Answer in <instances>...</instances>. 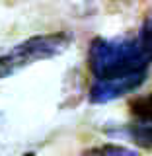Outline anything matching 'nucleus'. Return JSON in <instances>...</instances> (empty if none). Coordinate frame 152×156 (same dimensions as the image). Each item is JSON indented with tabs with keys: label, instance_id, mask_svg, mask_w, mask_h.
Segmentation results:
<instances>
[{
	"label": "nucleus",
	"instance_id": "1",
	"mask_svg": "<svg viewBox=\"0 0 152 156\" xmlns=\"http://www.w3.org/2000/svg\"><path fill=\"white\" fill-rule=\"evenodd\" d=\"M148 57L143 53L136 39L96 37L88 49V68L94 82L148 74Z\"/></svg>",
	"mask_w": 152,
	"mask_h": 156
},
{
	"label": "nucleus",
	"instance_id": "5",
	"mask_svg": "<svg viewBox=\"0 0 152 156\" xmlns=\"http://www.w3.org/2000/svg\"><path fill=\"white\" fill-rule=\"evenodd\" d=\"M82 156H140L139 152L127 148V146H119V144H101V146H94V148L86 150Z\"/></svg>",
	"mask_w": 152,
	"mask_h": 156
},
{
	"label": "nucleus",
	"instance_id": "4",
	"mask_svg": "<svg viewBox=\"0 0 152 156\" xmlns=\"http://www.w3.org/2000/svg\"><path fill=\"white\" fill-rule=\"evenodd\" d=\"M146 74L121 78V80H109V82H94L90 88V101L92 104H107V101L119 100L131 92L139 90L144 84Z\"/></svg>",
	"mask_w": 152,
	"mask_h": 156
},
{
	"label": "nucleus",
	"instance_id": "6",
	"mask_svg": "<svg viewBox=\"0 0 152 156\" xmlns=\"http://www.w3.org/2000/svg\"><path fill=\"white\" fill-rule=\"evenodd\" d=\"M136 41H139V45H140V49H143V53L148 57V61L152 62V12L146 14L143 26H140V31H139Z\"/></svg>",
	"mask_w": 152,
	"mask_h": 156
},
{
	"label": "nucleus",
	"instance_id": "7",
	"mask_svg": "<svg viewBox=\"0 0 152 156\" xmlns=\"http://www.w3.org/2000/svg\"><path fill=\"white\" fill-rule=\"evenodd\" d=\"M22 156H35V152H26V154H22Z\"/></svg>",
	"mask_w": 152,
	"mask_h": 156
},
{
	"label": "nucleus",
	"instance_id": "3",
	"mask_svg": "<svg viewBox=\"0 0 152 156\" xmlns=\"http://www.w3.org/2000/svg\"><path fill=\"white\" fill-rule=\"evenodd\" d=\"M131 123L127 125V133L136 146L152 150V92L144 96H136L129 104Z\"/></svg>",
	"mask_w": 152,
	"mask_h": 156
},
{
	"label": "nucleus",
	"instance_id": "2",
	"mask_svg": "<svg viewBox=\"0 0 152 156\" xmlns=\"http://www.w3.org/2000/svg\"><path fill=\"white\" fill-rule=\"evenodd\" d=\"M70 41H72L70 33L57 31V33L33 35L14 45L6 53H0V80L14 76L16 72L35 65L39 61H47V58H53L65 53Z\"/></svg>",
	"mask_w": 152,
	"mask_h": 156
}]
</instances>
